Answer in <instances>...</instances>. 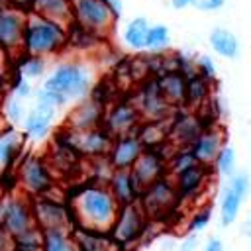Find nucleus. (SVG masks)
<instances>
[{
  "instance_id": "f257e3e1",
  "label": "nucleus",
  "mask_w": 251,
  "mask_h": 251,
  "mask_svg": "<svg viewBox=\"0 0 251 251\" xmlns=\"http://www.w3.org/2000/svg\"><path fill=\"white\" fill-rule=\"evenodd\" d=\"M69 206L73 212L75 226L96 229V231H110L118 212L120 202L112 194L108 182H86L80 188H76L71 198Z\"/></svg>"
},
{
  "instance_id": "f03ea898",
  "label": "nucleus",
  "mask_w": 251,
  "mask_h": 251,
  "mask_svg": "<svg viewBox=\"0 0 251 251\" xmlns=\"http://www.w3.org/2000/svg\"><path fill=\"white\" fill-rule=\"evenodd\" d=\"M96 84L92 69L76 59H69L59 63L49 76L43 80L41 86L57 92L67 104L69 102H80L86 96H90L92 88Z\"/></svg>"
},
{
  "instance_id": "7ed1b4c3",
  "label": "nucleus",
  "mask_w": 251,
  "mask_h": 251,
  "mask_svg": "<svg viewBox=\"0 0 251 251\" xmlns=\"http://www.w3.org/2000/svg\"><path fill=\"white\" fill-rule=\"evenodd\" d=\"M69 45V27L43 18L35 12L27 14V24L24 31V53L51 57L61 53Z\"/></svg>"
},
{
  "instance_id": "20e7f679",
  "label": "nucleus",
  "mask_w": 251,
  "mask_h": 251,
  "mask_svg": "<svg viewBox=\"0 0 251 251\" xmlns=\"http://www.w3.org/2000/svg\"><path fill=\"white\" fill-rule=\"evenodd\" d=\"M18 190L25 192L31 198L53 194L57 188V175L47 159V155L25 153L16 169Z\"/></svg>"
},
{
  "instance_id": "39448f33",
  "label": "nucleus",
  "mask_w": 251,
  "mask_h": 251,
  "mask_svg": "<svg viewBox=\"0 0 251 251\" xmlns=\"http://www.w3.org/2000/svg\"><path fill=\"white\" fill-rule=\"evenodd\" d=\"M0 226L10 233L18 235L35 224L33 200L22 190H10L0 196Z\"/></svg>"
},
{
  "instance_id": "423d86ee",
  "label": "nucleus",
  "mask_w": 251,
  "mask_h": 251,
  "mask_svg": "<svg viewBox=\"0 0 251 251\" xmlns=\"http://www.w3.org/2000/svg\"><path fill=\"white\" fill-rule=\"evenodd\" d=\"M147 224H149V216L145 214V210L141 208L139 202L126 204L120 208L118 218L110 229V235L114 237V241L118 243L120 249L129 247V245L143 241Z\"/></svg>"
},
{
  "instance_id": "0eeeda50",
  "label": "nucleus",
  "mask_w": 251,
  "mask_h": 251,
  "mask_svg": "<svg viewBox=\"0 0 251 251\" xmlns=\"http://www.w3.org/2000/svg\"><path fill=\"white\" fill-rule=\"evenodd\" d=\"M73 4V24L106 37L118 24L106 0H71Z\"/></svg>"
},
{
  "instance_id": "6e6552de",
  "label": "nucleus",
  "mask_w": 251,
  "mask_h": 251,
  "mask_svg": "<svg viewBox=\"0 0 251 251\" xmlns=\"http://www.w3.org/2000/svg\"><path fill=\"white\" fill-rule=\"evenodd\" d=\"M63 135V143L69 145L71 149H75L80 157H88V159H100V157H108L112 143H114V135L104 127H92V129H84V131H71V129H61Z\"/></svg>"
},
{
  "instance_id": "1a4fd4ad",
  "label": "nucleus",
  "mask_w": 251,
  "mask_h": 251,
  "mask_svg": "<svg viewBox=\"0 0 251 251\" xmlns=\"http://www.w3.org/2000/svg\"><path fill=\"white\" fill-rule=\"evenodd\" d=\"M29 10L4 6L0 8V47L16 61L24 53V31Z\"/></svg>"
},
{
  "instance_id": "9d476101",
  "label": "nucleus",
  "mask_w": 251,
  "mask_h": 251,
  "mask_svg": "<svg viewBox=\"0 0 251 251\" xmlns=\"http://www.w3.org/2000/svg\"><path fill=\"white\" fill-rule=\"evenodd\" d=\"M33 200V216L35 224L45 231V229H73L75 220L73 212L67 200H59L53 194L47 196H37Z\"/></svg>"
},
{
  "instance_id": "9b49d317",
  "label": "nucleus",
  "mask_w": 251,
  "mask_h": 251,
  "mask_svg": "<svg viewBox=\"0 0 251 251\" xmlns=\"http://www.w3.org/2000/svg\"><path fill=\"white\" fill-rule=\"evenodd\" d=\"M176 202H180V198L176 194L175 180L169 175L159 178L157 182L149 184L141 192V198H139L141 208L145 210V214L151 220H161L163 216H167L176 206Z\"/></svg>"
},
{
  "instance_id": "f8f14e48",
  "label": "nucleus",
  "mask_w": 251,
  "mask_h": 251,
  "mask_svg": "<svg viewBox=\"0 0 251 251\" xmlns=\"http://www.w3.org/2000/svg\"><path fill=\"white\" fill-rule=\"evenodd\" d=\"M106 110H108V104H104L102 100H98V98H94V96H86L84 100H80V102L67 114L65 129H71V131H84V129L100 127V126H104Z\"/></svg>"
},
{
  "instance_id": "ddd939ff",
  "label": "nucleus",
  "mask_w": 251,
  "mask_h": 251,
  "mask_svg": "<svg viewBox=\"0 0 251 251\" xmlns=\"http://www.w3.org/2000/svg\"><path fill=\"white\" fill-rule=\"evenodd\" d=\"M25 133L16 126H6L0 131V176L16 173L25 155Z\"/></svg>"
},
{
  "instance_id": "4468645a",
  "label": "nucleus",
  "mask_w": 251,
  "mask_h": 251,
  "mask_svg": "<svg viewBox=\"0 0 251 251\" xmlns=\"http://www.w3.org/2000/svg\"><path fill=\"white\" fill-rule=\"evenodd\" d=\"M141 120H143V116L135 104L120 100V102H114L112 106H108L106 118H104V127L114 137H118V135L137 131L141 126Z\"/></svg>"
},
{
  "instance_id": "2eb2a0df",
  "label": "nucleus",
  "mask_w": 251,
  "mask_h": 251,
  "mask_svg": "<svg viewBox=\"0 0 251 251\" xmlns=\"http://www.w3.org/2000/svg\"><path fill=\"white\" fill-rule=\"evenodd\" d=\"M208 126H212V124L198 110L178 114L169 126V141L175 143V147H190L194 143V139Z\"/></svg>"
},
{
  "instance_id": "dca6fc26",
  "label": "nucleus",
  "mask_w": 251,
  "mask_h": 251,
  "mask_svg": "<svg viewBox=\"0 0 251 251\" xmlns=\"http://www.w3.org/2000/svg\"><path fill=\"white\" fill-rule=\"evenodd\" d=\"M167 159L169 157L163 151H159V147H147L141 153V157L131 167V173H133L137 184L141 186V190H145L149 184H153L159 178L169 175Z\"/></svg>"
},
{
  "instance_id": "f3484780",
  "label": "nucleus",
  "mask_w": 251,
  "mask_h": 251,
  "mask_svg": "<svg viewBox=\"0 0 251 251\" xmlns=\"http://www.w3.org/2000/svg\"><path fill=\"white\" fill-rule=\"evenodd\" d=\"M224 145H226V129L220 124H212L204 127V131L194 139V143L190 145V151L200 165L214 167V161Z\"/></svg>"
},
{
  "instance_id": "a211bd4d",
  "label": "nucleus",
  "mask_w": 251,
  "mask_h": 251,
  "mask_svg": "<svg viewBox=\"0 0 251 251\" xmlns=\"http://www.w3.org/2000/svg\"><path fill=\"white\" fill-rule=\"evenodd\" d=\"M57 112H59V108L35 102V106L27 112V116L22 124V131L25 133V137L33 143L47 139L53 131V122L57 118Z\"/></svg>"
},
{
  "instance_id": "6ab92c4d",
  "label": "nucleus",
  "mask_w": 251,
  "mask_h": 251,
  "mask_svg": "<svg viewBox=\"0 0 251 251\" xmlns=\"http://www.w3.org/2000/svg\"><path fill=\"white\" fill-rule=\"evenodd\" d=\"M145 149L147 147L141 141L137 131L126 133V135H118V137H114L112 149L108 153V161H110V165L114 169H131Z\"/></svg>"
},
{
  "instance_id": "aec40b11",
  "label": "nucleus",
  "mask_w": 251,
  "mask_h": 251,
  "mask_svg": "<svg viewBox=\"0 0 251 251\" xmlns=\"http://www.w3.org/2000/svg\"><path fill=\"white\" fill-rule=\"evenodd\" d=\"M171 178L175 180V188H176L178 198L188 200V198L198 196L204 190V186L210 178V167H204L198 163V165H194V167H190L178 175H173Z\"/></svg>"
},
{
  "instance_id": "412c9836",
  "label": "nucleus",
  "mask_w": 251,
  "mask_h": 251,
  "mask_svg": "<svg viewBox=\"0 0 251 251\" xmlns=\"http://www.w3.org/2000/svg\"><path fill=\"white\" fill-rule=\"evenodd\" d=\"M108 186H110L112 194L116 196V200L120 202V206L139 202L141 192H143L141 186L137 184L131 169H114L112 176L108 178Z\"/></svg>"
},
{
  "instance_id": "4be33fe9",
  "label": "nucleus",
  "mask_w": 251,
  "mask_h": 251,
  "mask_svg": "<svg viewBox=\"0 0 251 251\" xmlns=\"http://www.w3.org/2000/svg\"><path fill=\"white\" fill-rule=\"evenodd\" d=\"M157 88L161 92V96L175 108V106H184L186 104V76L176 71V69H169L157 75L155 78Z\"/></svg>"
},
{
  "instance_id": "5701e85b",
  "label": "nucleus",
  "mask_w": 251,
  "mask_h": 251,
  "mask_svg": "<svg viewBox=\"0 0 251 251\" xmlns=\"http://www.w3.org/2000/svg\"><path fill=\"white\" fill-rule=\"evenodd\" d=\"M141 112V116L149 122H163L169 112H171V104L161 96L159 88H157V82L153 80L151 84H145V88L141 90L139 94V102L135 104Z\"/></svg>"
},
{
  "instance_id": "b1692460",
  "label": "nucleus",
  "mask_w": 251,
  "mask_h": 251,
  "mask_svg": "<svg viewBox=\"0 0 251 251\" xmlns=\"http://www.w3.org/2000/svg\"><path fill=\"white\" fill-rule=\"evenodd\" d=\"M73 237L76 241L78 251H120L118 243L110 235V231H96L88 227L75 226Z\"/></svg>"
},
{
  "instance_id": "393cba45",
  "label": "nucleus",
  "mask_w": 251,
  "mask_h": 251,
  "mask_svg": "<svg viewBox=\"0 0 251 251\" xmlns=\"http://www.w3.org/2000/svg\"><path fill=\"white\" fill-rule=\"evenodd\" d=\"M208 43H210L212 51L218 57H222V59L233 61V59H237L241 55V41H239V37L231 29H227L224 25L212 27V31L208 35Z\"/></svg>"
},
{
  "instance_id": "a878e982",
  "label": "nucleus",
  "mask_w": 251,
  "mask_h": 251,
  "mask_svg": "<svg viewBox=\"0 0 251 251\" xmlns=\"http://www.w3.org/2000/svg\"><path fill=\"white\" fill-rule=\"evenodd\" d=\"M29 12H35L43 18H49L57 24L71 25L73 24V4L71 0H33Z\"/></svg>"
},
{
  "instance_id": "bb28decb",
  "label": "nucleus",
  "mask_w": 251,
  "mask_h": 251,
  "mask_svg": "<svg viewBox=\"0 0 251 251\" xmlns=\"http://www.w3.org/2000/svg\"><path fill=\"white\" fill-rule=\"evenodd\" d=\"M247 198H243L235 188H231L227 182L224 184L222 192H220V202H218V212H220V226L222 227H229L231 224H235V220L239 218L241 206Z\"/></svg>"
},
{
  "instance_id": "cd10ccee",
  "label": "nucleus",
  "mask_w": 251,
  "mask_h": 251,
  "mask_svg": "<svg viewBox=\"0 0 251 251\" xmlns=\"http://www.w3.org/2000/svg\"><path fill=\"white\" fill-rule=\"evenodd\" d=\"M149 27H151V24L145 16H135V18L127 20L124 29H122V43L133 53L135 51H145Z\"/></svg>"
},
{
  "instance_id": "c85d7f7f",
  "label": "nucleus",
  "mask_w": 251,
  "mask_h": 251,
  "mask_svg": "<svg viewBox=\"0 0 251 251\" xmlns=\"http://www.w3.org/2000/svg\"><path fill=\"white\" fill-rule=\"evenodd\" d=\"M212 84L214 82H210L208 78L200 76L198 73L188 76L186 78V104L184 106L190 108V110H200L202 106H206L208 100L214 94L212 92Z\"/></svg>"
},
{
  "instance_id": "c756f323",
  "label": "nucleus",
  "mask_w": 251,
  "mask_h": 251,
  "mask_svg": "<svg viewBox=\"0 0 251 251\" xmlns=\"http://www.w3.org/2000/svg\"><path fill=\"white\" fill-rule=\"evenodd\" d=\"M14 69L20 76H25L29 80L41 78L47 73V57L41 55H31V53H22L14 61Z\"/></svg>"
},
{
  "instance_id": "7c9ffc66",
  "label": "nucleus",
  "mask_w": 251,
  "mask_h": 251,
  "mask_svg": "<svg viewBox=\"0 0 251 251\" xmlns=\"http://www.w3.org/2000/svg\"><path fill=\"white\" fill-rule=\"evenodd\" d=\"M41 251H78L73 229H45Z\"/></svg>"
},
{
  "instance_id": "2f4dec72",
  "label": "nucleus",
  "mask_w": 251,
  "mask_h": 251,
  "mask_svg": "<svg viewBox=\"0 0 251 251\" xmlns=\"http://www.w3.org/2000/svg\"><path fill=\"white\" fill-rule=\"evenodd\" d=\"M27 112H29V110L25 108V104H24L22 98H18V96H14V94H10V96L6 94L4 102H2V108H0V116H2V120H4L8 126L22 127V124H24Z\"/></svg>"
},
{
  "instance_id": "473e14b6",
  "label": "nucleus",
  "mask_w": 251,
  "mask_h": 251,
  "mask_svg": "<svg viewBox=\"0 0 251 251\" xmlns=\"http://www.w3.org/2000/svg\"><path fill=\"white\" fill-rule=\"evenodd\" d=\"M171 43H173V37H171L169 25H165V24H151L149 33H147L145 51L147 53H165V51H169Z\"/></svg>"
},
{
  "instance_id": "72a5a7b5",
  "label": "nucleus",
  "mask_w": 251,
  "mask_h": 251,
  "mask_svg": "<svg viewBox=\"0 0 251 251\" xmlns=\"http://www.w3.org/2000/svg\"><path fill=\"white\" fill-rule=\"evenodd\" d=\"M43 247V229L33 226L18 235H14V251H41Z\"/></svg>"
},
{
  "instance_id": "f704fd0d",
  "label": "nucleus",
  "mask_w": 251,
  "mask_h": 251,
  "mask_svg": "<svg viewBox=\"0 0 251 251\" xmlns=\"http://www.w3.org/2000/svg\"><path fill=\"white\" fill-rule=\"evenodd\" d=\"M167 165H169V176H173V175H178V173L198 165V161L192 155L190 147H175V151L167 159Z\"/></svg>"
},
{
  "instance_id": "c9c22d12",
  "label": "nucleus",
  "mask_w": 251,
  "mask_h": 251,
  "mask_svg": "<svg viewBox=\"0 0 251 251\" xmlns=\"http://www.w3.org/2000/svg\"><path fill=\"white\" fill-rule=\"evenodd\" d=\"M214 169H216L218 175H222L226 178H229L237 171V153L229 143H226L220 149V153H218V157L214 161Z\"/></svg>"
},
{
  "instance_id": "e433bc0d",
  "label": "nucleus",
  "mask_w": 251,
  "mask_h": 251,
  "mask_svg": "<svg viewBox=\"0 0 251 251\" xmlns=\"http://www.w3.org/2000/svg\"><path fill=\"white\" fill-rule=\"evenodd\" d=\"M212 214H214V210H212L210 204L196 208V210L192 212V216L188 218L186 233H202V231L210 226V222H212Z\"/></svg>"
},
{
  "instance_id": "4c0bfd02",
  "label": "nucleus",
  "mask_w": 251,
  "mask_h": 251,
  "mask_svg": "<svg viewBox=\"0 0 251 251\" xmlns=\"http://www.w3.org/2000/svg\"><path fill=\"white\" fill-rule=\"evenodd\" d=\"M227 184L231 188H235L243 198H247L251 194V175H249V171H235L227 178Z\"/></svg>"
},
{
  "instance_id": "58836bf2",
  "label": "nucleus",
  "mask_w": 251,
  "mask_h": 251,
  "mask_svg": "<svg viewBox=\"0 0 251 251\" xmlns=\"http://www.w3.org/2000/svg\"><path fill=\"white\" fill-rule=\"evenodd\" d=\"M196 73L204 78H208L210 82H216L218 78V67L216 61L210 55H198L196 57Z\"/></svg>"
},
{
  "instance_id": "ea45409f",
  "label": "nucleus",
  "mask_w": 251,
  "mask_h": 251,
  "mask_svg": "<svg viewBox=\"0 0 251 251\" xmlns=\"http://www.w3.org/2000/svg\"><path fill=\"white\" fill-rule=\"evenodd\" d=\"M12 94L18 96V98H22V100L31 98L33 96V84H31V80L25 78V76L16 75L12 78Z\"/></svg>"
},
{
  "instance_id": "a19ab883",
  "label": "nucleus",
  "mask_w": 251,
  "mask_h": 251,
  "mask_svg": "<svg viewBox=\"0 0 251 251\" xmlns=\"http://www.w3.org/2000/svg\"><path fill=\"white\" fill-rule=\"evenodd\" d=\"M14 71V59L0 47V84H8Z\"/></svg>"
},
{
  "instance_id": "79ce46f5",
  "label": "nucleus",
  "mask_w": 251,
  "mask_h": 251,
  "mask_svg": "<svg viewBox=\"0 0 251 251\" xmlns=\"http://www.w3.org/2000/svg\"><path fill=\"white\" fill-rule=\"evenodd\" d=\"M227 0H192V8L198 12H218L226 6Z\"/></svg>"
},
{
  "instance_id": "37998d69",
  "label": "nucleus",
  "mask_w": 251,
  "mask_h": 251,
  "mask_svg": "<svg viewBox=\"0 0 251 251\" xmlns=\"http://www.w3.org/2000/svg\"><path fill=\"white\" fill-rule=\"evenodd\" d=\"M200 247V235L198 233H186L180 243L176 245V251H196Z\"/></svg>"
},
{
  "instance_id": "c03bdc74",
  "label": "nucleus",
  "mask_w": 251,
  "mask_h": 251,
  "mask_svg": "<svg viewBox=\"0 0 251 251\" xmlns=\"http://www.w3.org/2000/svg\"><path fill=\"white\" fill-rule=\"evenodd\" d=\"M202 251H226V245H224V241H222L218 235H210V237L204 241Z\"/></svg>"
},
{
  "instance_id": "a18cd8bd",
  "label": "nucleus",
  "mask_w": 251,
  "mask_h": 251,
  "mask_svg": "<svg viewBox=\"0 0 251 251\" xmlns=\"http://www.w3.org/2000/svg\"><path fill=\"white\" fill-rule=\"evenodd\" d=\"M0 251H14V235L0 226Z\"/></svg>"
},
{
  "instance_id": "49530a36",
  "label": "nucleus",
  "mask_w": 251,
  "mask_h": 251,
  "mask_svg": "<svg viewBox=\"0 0 251 251\" xmlns=\"http://www.w3.org/2000/svg\"><path fill=\"white\" fill-rule=\"evenodd\" d=\"M106 4H108V8L112 10L114 18L120 22L122 16H124V0H106Z\"/></svg>"
},
{
  "instance_id": "de8ad7c7",
  "label": "nucleus",
  "mask_w": 251,
  "mask_h": 251,
  "mask_svg": "<svg viewBox=\"0 0 251 251\" xmlns=\"http://www.w3.org/2000/svg\"><path fill=\"white\" fill-rule=\"evenodd\" d=\"M33 0H0V4L4 6H14V8H22V10H29Z\"/></svg>"
},
{
  "instance_id": "09e8293b",
  "label": "nucleus",
  "mask_w": 251,
  "mask_h": 251,
  "mask_svg": "<svg viewBox=\"0 0 251 251\" xmlns=\"http://www.w3.org/2000/svg\"><path fill=\"white\" fill-rule=\"evenodd\" d=\"M171 8L173 10H186V8H192V0H169Z\"/></svg>"
},
{
  "instance_id": "8fccbe9b",
  "label": "nucleus",
  "mask_w": 251,
  "mask_h": 251,
  "mask_svg": "<svg viewBox=\"0 0 251 251\" xmlns=\"http://www.w3.org/2000/svg\"><path fill=\"white\" fill-rule=\"evenodd\" d=\"M4 98H6V84H0V108H2Z\"/></svg>"
},
{
  "instance_id": "3c124183",
  "label": "nucleus",
  "mask_w": 251,
  "mask_h": 251,
  "mask_svg": "<svg viewBox=\"0 0 251 251\" xmlns=\"http://www.w3.org/2000/svg\"><path fill=\"white\" fill-rule=\"evenodd\" d=\"M173 247H175V241H173V239L163 241V249H173Z\"/></svg>"
},
{
  "instance_id": "603ef678",
  "label": "nucleus",
  "mask_w": 251,
  "mask_h": 251,
  "mask_svg": "<svg viewBox=\"0 0 251 251\" xmlns=\"http://www.w3.org/2000/svg\"><path fill=\"white\" fill-rule=\"evenodd\" d=\"M247 239H249V249H251V229L247 231Z\"/></svg>"
},
{
  "instance_id": "864d4df0",
  "label": "nucleus",
  "mask_w": 251,
  "mask_h": 251,
  "mask_svg": "<svg viewBox=\"0 0 251 251\" xmlns=\"http://www.w3.org/2000/svg\"><path fill=\"white\" fill-rule=\"evenodd\" d=\"M0 8H2V4H0Z\"/></svg>"
}]
</instances>
